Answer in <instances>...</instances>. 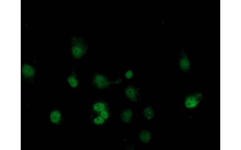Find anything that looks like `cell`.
I'll return each mask as SVG.
<instances>
[{
    "label": "cell",
    "instance_id": "cell-1",
    "mask_svg": "<svg viewBox=\"0 0 241 150\" xmlns=\"http://www.w3.org/2000/svg\"><path fill=\"white\" fill-rule=\"evenodd\" d=\"M88 49L86 41L82 37L75 36L71 39V52L76 59H80L87 53Z\"/></svg>",
    "mask_w": 241,
    "mask_h": 150
},
{
    "label": "cell",
    "instance_id": "cell-2",
    "mask_svg": "<svg viewBox=\"0 0 241 150\" xmlns=\"http://www.w3.org/2000/svg\"><path fill=\"white\" fill-rule=\"evenodd\" d=\"M93 83L96 88L100 89L108 88L111 84L108 78L100 73L96 74L94 76Z\"/></svg>",
    "mask_w": 241,
    "mask_h": 150
},
{
    "label": "cell",
    "instance_id": "cell-3",
    "mask_svg": "<svg viewBox=\"0 0 241 150\" xmlns=\"http://www.w3.org/2000/svg\"><path fill=\"white\" fill-rule=\"evenodd\" d=\"M202 98L203 95L201 93L190 95L187 96L185 100V106L188 109H193L197 106Z\"/></svg>",
    "mask_w": 241,
    "mask_h": 150
},
{
    "label": "cell",
    "instance_id": "cell-4",
    "mask_svg": "<svg viewBox=\"0 0 241 150\" xmlns=\"http://www.w3.org/2000/svg\"><path fill=\"white\" fill-rule=\"evenodd\" d=\"M125 94L129 99L133 101H136L138 96V90L135 87L133 86H129L125 89Z\"/></svg>",
    "mask_w": 241,
    "mask_h": 150
},
{
    "label": "cell",
    "instance_id": "cell-5",
    "mask_svg": "<svg viewBox=\"0 0 241 150\" xmlns=\"http://www.w3.org/2000/svg\"><path fill=\"white\" fill-rule=\"evenodd\" d=\"M22 74L27 77H31L35 74L34 69L30 65L25 64L23 66L22 68Z\"/></svg>",
    "mask_w": 241,
    "mask_h": 150
},
{
    "label": "cell",
    "instance_id": "cell-6",
    "mask_svg": "<svg viewBox=\"0 0 241 150\" xmlns=\"http://www.w3.org/2000/svg\"><path fill=\"white\" fill-rule=\"evenodd\" d=\"M133 117V112L131 109H126L124 110L121 115V118L123 122L129 123L132 121Z\"/></svg>",
    "mask_w": 241,
    "mask_h": 150
},
{
    "label": "cell",
    "instance_id": "cell-7",
    "mask_svg": "<svg viewBox=\"0 0 241 150\" xmlns=\"http://www.w3.org/2000/svg\"><path fill=\"white\" fill-rule=\"evenodd\" d=\"M140 139L143 143H148L150 141L151 139V134L149 131L144 130L140 132Z\"/></svg>",
    "mask_w": 241,
    "mask_h": 150
},
{
    "label": "cell",
    "instance_id": "cell-8",
    "mask_svg": "<svg viewBox=\"0 0 241 150\" xmlns=\"http://www.w3.org/2000/svg\"><path fill=\"white\" fill-rule=\"evenodd\" d=\"M143 113L145 118L148 120L151 119L154 115V110L150 107H148L145 108L144 109Z\"/></svg>",
    "mask_w": 241,
    "mask_h": 150
},
{
    "label": "cell",
    "instance_id": "cell-9",
    "mask_svg": "<svg viewBox=\"0 0 241 150\" xmlns=\"http://www.w3.org/2000/svg\"><path fill=\"white\" fill-rule=\"evenodd\" d=\"M50 119L51 122L53 123H58L61 119L60 112L57 110L53 111L50 115Z\"/></svg>",
    "mask_w": 241,
    "mask_h": 150
},
{
    "label": "cell",
    "instance_id": "cell-10",
    "mask_svg": "<svg viewBox=\"0 0 241 150\" xmlns=\"http://www.w3.org/2000/svg\"><path fill=\"white\" fill-rule=\"evenodd\" d=\"M180 66L182 70H187L189 69L190 66L189 60L186 58H182L180 62Z\"/></svg>",
    "mask_w": 241,
    "mask_h": 150
},
{
    "label": "cell",
    "instance_id": "cell-11",
    "mask_svg": "<svg viewBox=\"0 0 241 150\" xmlns=\"http://www.w3.org/2000/svg\"><path fill=\"white\" fill-rule=\"evenodd\" d=\"M105 108H106L105 104L101 102L95 103L93 105L94 110L98 112H101L103 110H105Z\"/></svg>",
    "mask_w": 241,
    "mask_h": 150
},
{
    "label": "cell",
    "instance_id": "cell-12",
    "mask_svg": "<svg viewBox=\"0 0 241 150\" xmlns=\"http://www.w3.org/2000/svg\"><path fill=\"white\" fill-rule=\"evenodd\" d=\"M68 82L72 88H76L78 86V80L75 77L71 76L68 79Z\"/></svg>",
    "mask_w": 241,
    "mask_h": 150
},
{
    "label": "cell",
    "instance_id": "cell-13",
    "mask_svg": "<svg viewBox=\"0 0 241 150\" xmlns=\"http://www.w3.org/2000/svg\"><path fill=\"white\" fill-rule=\"evenodd\" d=\"M104 122H105V119L101 116L97 117L94 120V124H97V125L102 124H103Z\"/></svg>",
    "mask_w": 241,
    "mask_h": 150
},
{
    "label": "cell",
    "instance_id": "cell-14",
    "mask_svg": "<svg viewBox=\"0 0 241 150\" xmlns=\"http://www.w3.org/2000/svg\"><path fill=\"white\" fill-rule=\"evenodd\" d=\"M125 76L126 79H132L133 77L134 73H133V71L131 70H129L125 73Z\"/></svg>",
    "mask_w": 241,
    "mask_h": 150
},
{
    "label": "cell",
    "instance_id": "cell-15",
    "mask_svg": "<svg viewBox=\"0 0 241 150\" xmlns=\"http://www.w3.org/2000/svg\"><path fill=\"white\" fill-rule=\"evenodd\" d=\"M100 115L104 119H106L108 118L109 115L108 112L106 111V110H104L101 112Z\"/></svg>",
    "mask_w": 241,
    "mask_h": 150
},
{
    "label": "cell",
    "instance_id": "cell-16",
    "mask_svg": "<svg viewBox=\"0 0 241 150\" xmlns=\"http://www.w3.org/2000/svg\"><path fill=\"white\" fill-rule=\"evenodd\" d=\"M121 80L119 79V78H118L113 83L115 84H119L121 83Z\"/></svg>",
    "mask_w": 241,
    "mask_h": 150
}]
</instances>
